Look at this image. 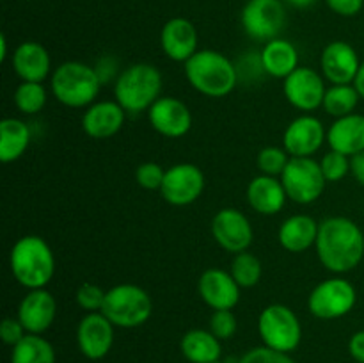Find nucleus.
Segmentation results:
<instances>
[{
    "label": "nucleus",
    "instance_id": "1",
    "mask_svg": "<svg viewBox=\"0 0 364 363\" xmlns=\"http://www.w3.org/2000/svg\"><path fill=\"white\" fill-rule=\"evenodd\" d=\"M315 248L327 270L336 274L350 273L364 256V233L348 217H327L318 226Z\"/></svg>",
    "mask_w": 364,
    "mask_h": 363
},
{
    "label": "nucleus",
    "instance_id": "2",
    "mask_svg": "<svg viewBox=\"0 0 364 363\" xmlns=\"http://www.w3.org/2000/svg\"><path fill=\"white\" fill-rule=\"evenodd\" d=\"M11 273L21 287L45 288L55 274V256L48 242L39 235L18 238L11 249Z\"/></svg>",
    "mask_w": 364,
    "mask_h": 363
},
{
    "label": "nucleus",
    "instance_id": "3",
    "mask_svg": "<svg viewBox=\"0 0 364 363\" xmlns=\"http://www.w3.org/2000/svg\"><path fill=\"white\" fill-rule=\"evenodd\" d=\"M185 75L196 91L210 98L228 96L238 82L235 64L217 50H198L185 63Z\"/></svg>",
    "mask_w": 364,
    "mask_h": 363
},
{
    "label": "nucleus",
    "instance_id": "4",
    "mask_svg": "<svg viewBox=\"0 0 364 363\" xmlns=\"http://www.w3.org/2000/svg\"><path fill=\"white\" fill-rule=\"evenodd\" d=\"M102 84L98 70L80 60H68L57 66L50 80L53 96L63 105L73 107V109L92 105L102 89Z\"/></svg>",
    "mask_w": 364,
    "mask_h": 363
},
{
    "label": "nucleus",
    "instance_id": "5",
    "mask_svg": "<svg viewBox=\"0 0 364 363\" xmlns=\"http://www.w3.org/2000/svg\"><path fill=\"white\" fill-rule=\"evenodd\" d=\"M162 91V73L149 63H135L121 71L114 84L116 102L127 110V114H139L149 110V107L160 98Z\"/></svg>",
    "mask_w": 364,
    "mask_h": 363
},
{
    "label": "nucleus",
    "instance_id": "6",
    "mask_svg": "<svg viewBox=\"0 0 364 363\" xmlns=\"http://www.w3.org/2000/svg\"><path fill=\"white\" fill-rule=\"evenodd\" d=\"M153 301L134 283H121L107 290L102 313L117 327H139L151 317Z\"/></svg>",
    "mask_w": 364,
    "mask_h": 363
},
{
    "label": "nucleus",
    "instance_id": "7",
    "mask_svg": "<svg viewBox=\"0 0 364 363\" xmlns=\"http://www.w3.org/2000/svg\"><path fill=\"white\" fill-rule=\"evenodd\" d=\"M258 331L267 347L281 352L297 349L302 338V327L297 313L279 302L263 308L258 319Z\"/></svg>",
    "mask_w": 364,
    "mask_h": 363
},
{
    "label": "nucleus",
    "instance_id": "8",
    "mask_svg": "<svg viewBox=\"0 0 364 363\" xmlns=\"http://www.w3.org/2000/svg\"><path fill=\"white\" fill-rule=\"evenodd\" d=\"M281 182L288 199L299 205H309L316 201L326 191V177L320 162L313 157H291L281 174Z\"/></svg>",
    "mask_w": 364,
    "mask_h": 363
},
{
    "label": "nucleus",
    "instance_id": "9",
    "mask_svg": "<svg viewBox=\"0 0 364 363\" xmlns=\"http://www.w3.org/2000/svg\"><path fill=\"white\" fill-rule=\"evenodd\" d=\"M355 302L358 292L354 285L343 278H331L313 288L308 298V308L316 319L333 320L350 313Z\"/></svg>",
    "mask_w": 364,
    "mask_h": 363
},
{
    "label": "nucleus",
    "instance_id": "10",
    "mask_svg": "<svg viewBox=\"0 0 364 363\" xmlns=\"http://www.w3.org/2000/svg\"><path fill=\"white\" fill-rule=\"evenodd\" d=\"M242 27L249 38L269 43L279 38L287 25L283 0H247L240 13Z\"/></svg>",
    "mask_w": 364,
    "mask_h": 363
},
{
    "label": "nucleus",
    "instance_id": "11",
    "mask_svg": "<svg viewBox=\"0 0 364 363\" xmlns=\"http://www.w3.org/2000/svg\"><path fill=\"white\" fill-rule=\"evenodd\" d=\"M205 191V174L196 164L181 162L166 169L160 194L174 206H187L201 198Z\"/></svg>",
    "mask_w": 364,
    "mask_h": 363
},
{
    "label": "nucleus",
    "instance_id": "12",
    "mask_svg": "<svg viewBox=\"0 0 364 363\" xmlns=\"http://www.w3.org/2000/svg\"><path fill=\"white\" fill-rule=\"evenodd\" d=\"M283 91L295 109L311 112L322 107L327 91L326 78L313 68L299 66L294 73L284 78Z\"/></svg>",
    "mask_w": 364,
    "mask_h": 363
},
{
    "label": "nucleus",
    "instance_id": "13",
    "mask_svg": "<svg viewBox=\"0 0 364 363\" xmlns=\"http://www.w3.org/2000/svg\"><path fill=\"white\" fill-rule=\"evenodd\" d=\"M212 235L220 248L235 255L247 251L255 238L251 221L237 209H220L213 216Z\"/></svg>",
    "mask_w": 364,
    "mask_h": 363
},
{
    "label": "nucleus",
    "instance_id": "14",
    "mask_svg": "<svg viewBox=\"0 0 364 363\" xmlns=\"http://www.w3.org/2000/svg\"><path fill=\"white\" fill-rule=\"evenodd\" d=\"M153 130L169 139H180L192 128L191 109L174 96H160L148 110Z\"/></svg>",
    "mask_w": 364,
    "mask_h": 363
},
{
    "label": "nucleus",
    "instance_id": "15",
    "mask_svg": "<svg viewBox=\"0 0 364 363\" xmlns=\"http://www.w3.org/2000/svg\"><path fill=\"white\" fill-rule=\"evenodd\" d=\"M326 139L327 132L322 121L311 114H302L287 127L283 144L290 157H313Z\"/></svg>",
    "mask_w": 364,
    "mask_h": 363
},
{
    "label": "nucleus",
    "instance_id": "16",
    "mask_svg": "<svg viewBox=\"0 0 364 363\" xmlns=\"http://www.w3.org/2000/svg\"><path fill=\"white\" fill-rule=\"evenodd\" d=\"M114 324L102 312H91L80 320L77 342L82 354L89 359H102L114 344Z\"/></svg>",
    "mask_w": 364,
    "mask_h": 363
},
{
    "label": "nucleus",
    "instance_id": "17",
    "mask_svg": "<svg viewBox=\"0 0 364 363\" xmlns=\"http://www.w3.org/2000/svg\"><path fill=\"white\" fill-rule=\"evenodd\" d=\"M320 68L323 78L331 84H354L361 60L354 46L345 41H333L323 48Z\"/></svg>",
    "mask_w": 364,
    "mask_h": 363
},
{
    "label": "nucleus",
    "instance_id": "18",
    "mask_svg": "<svg viewBox=\"0 0 364 363\" xmlns=\"http://www.w3.org/2000/svg\"><path fill=\"white\" fill-rule=\"evenodd\" d=\"M203 301L212 310H233L240 301V285L224 269H206L198 281Z\"/></svg>",
    "mask_w": 364,
    "mask_h": 363
},
{
    "label": "nucleus",
    "instance_id": "19",
    "mask_svg": "<svg viewBox=\"0 0 364 363\" xmlns=\"http://www.w3.org/2000/svg\"><path fill=\"white\" fill-rule=\"evenodd\" d=\"M160 45H162L164 53L171 60L187 63L199 50L198 28L187 18H171L160 32Z\"/></svg>",
    "mask_w": 364,
    "mask_h": 363
},
{
    "label": "nucleus",
    "instance_id": "20",
    "mask_svg": "<svg viewBox=\"0 0 364 363\" xmlns=\"http://www.w3.org/2000/svg\"><path fill=\"white\" fill-rule=\"evenodd\" d=\"M57 317V301L46 288H34L21 299L18 319L27 333L41 335L48 330Z\"/></svg>",
    "mask_w": 364,
    "mask_h": 363
},
{
    "label": "nucleus",
    "instance_id": "21",
    "mask_svg": "<svg viewBox=\"0 0 364 363\" xmlns=\"http://www.w3.org/2000/svg\"><path fill=\"white\" fill-rule=\"evenodd\" d=\"M127 110L117 102H96L85 109L82 116V128L92 139H109L123 128Z\"/></svg>",
    "mask_w": 364,
    "mask_h": 363
},
{
    "label": "nucleus",
    "instance_id": "22",
    "mask_svg": "<svg viewBox=\"0 0 364 363\" xmlns=\"http://www.w3.org/2000/svg\"><path fill=\"white\" fill-rule=\"evenodd\" d=\"M13 70L23 82H43L52 70L50 53L41 43L23 41L13 53Z\"/></svg>",
    "mask_w": 364,
    "mask_h": 363
},
{
    "label": "nucleus",
    "instance_id": "23",
    "mask_svg": "<svg viewBox=\"0 0 364 363\" xmlns=\"http://www.w3.org/2000/svg\"><path fill=\"white\" fill-rule=\"evenodd\" d=\"M288 196L283 187V182L277 177L259 174L255 177L247 185V201L252 210L263 216H274L283 210Z\"/></svg>",
    "mask_w": 364,
    "mask_h": 363
},
{
    "label": "nucleus",
    "instance_id": "24",
    "mask_svg": "<svg viewBox=\"0 0 364 363\" xmlns=\"http://www.w3.org/2000/svg\"><path fill=\"white\" fill-rule=\"evenodd\" d=\"M327 142L331 149L354 157L364 152V116L363 114H348L338 117L327 130Z\"/></svg>",
    "mask_w": 364,
    "mask_h": 363
},
{
    "label": "nucleus",
    "instance_id": "25",
    "mask_svg": "<svg viewBox=\"0 0 364 363\" xmlns=\"http://www.w3.org/2000/svg\"><path fill=\"white\" fill-rule=\"evenodd\" d=\"M318 226L320 223H316V221L313 219L311 216H308V214H295V216L288 217V219L281 224L279 231H277V238H279V244L283 246L287 251H308L311 246L316 244Z\"/></svg>",
    "mask_w": 364,
    "mask_h": 363
},
{
    "label": "nucleus",
    "instance_id": "26",
    "mask_svg": "<svg viewBox=\"0 0 364 363\" xmlns=\"http://www.w3.org/2000/svg\"><path fill=\"white\" fill-rule=\"evenodd\" d=\"M259 63L265 73L274 78H287L299 68V52L288 39L276 38L265 43L259 56Z\"/></svg>",
    "mask_w": 364,
    "mask_h": 363
},
{
    "label": "nucleus",
    "instance_id": "27",
    "mask_svg": "<svg viewBox=\"0 0 364 363\" xmlns=\"http://www.w3.org/2000/svg\"><path fill=\"white\" fill-rule=\"evenodd\" d=\"M31 144V128L18 117H4L0 121V160L14 162L27 152Z\"/></svg>",
    "mask_w": 364,
    "mask_h": 363
},
{
    "label": "nucleus",
    "instance_id": "28",
    "mask_svg": "<svg viewBox=\"0 0 364 363\" xmlns=\"http://www.w3.org/2000/svg\"><path fill=\"white\" fill-rule=\"evenodd\" d=\"M181 352L192 363H215L220 358V342L212 331L191 330L181 338Z\"/></svg>",
    "mask_w": 364,
    "mask_h": 363
},
{
    "label": "nucleus",
    "instance_id": "29",
    "mask_svg": "<svg viewBox=\"0 0 364 363\" xmlns=\"http://www.w3.org/2000/svg\"><path fill=\"white\" fill-rule=\"evenodd\" d=\"M11 363H55V351L41 335L27 333L13 347Z\"/></svg>",
    "mask_w": 364,
    "mask_h": 363
},
{
    "label": "nucleus",
    "instance_id": "30",
    "mask_svg": "<svg viewBox=\"0 0 364 363\" xmlns=\"http://www.w3.org/2000/svg\"><path fill=\"white\" fill-rule=\"evenodd\" d=\"M359 100H361V96H359L354 84H331V88H327L326 96H323L322 107L327 114L338 120V117L354 114Z\"/></svg>",
    "mask_w": 364,
    "mask_h": 363
},
{
    "label": "nucleus",
    "instance_id": "31",
    "mask_svg": "<svg viewBox=\"0 0 364 363\" xmlns=\"http://www.w3.org/2000/svg\"><path fill=\"white\" fill-rule=\"evenodd\" d=\"M230 273L235 278V281L240 285V288H251L262 280L263 267L258 256L249 251H242L235 255Z\"/></svg>",
    "mask_w": 364,
    "mask_h": 363
},
{
    "label": "nucleus",
    "instance_id": "32",
    "mask_svg": "<svg viewBox=\"0 0 364 363\" xmlns=\"http://www.w3.org/2000/svg\"><path fill=\"white\" fill-rule=\"evenodd\" d=\"M46 89L41 82H21L14 91V103L18 110L23 114H38L41 112L43 107L46 105Z\"/></svg>",
    "mask_w": 364,
    "mask_h": 363
},
{
    "label": "nucleus",
    "instance_id": "33",
    "mask_svg": "<svg viewBox=\"0 0 364 363\" xmlns=\"http://www.w3.org/2000/svg\"><path fill=\"white\" fill-rule=\"evenodd\" d=\"M291 157L288 152L279 146H267V148L259 149L258 157H256V164H258L262 174H269V177H281L284 167L288 166Z\"/></svg>",
    "mask_w": 364,
    "mask_h": 363
},
{
    "label": "nucleus",
    "instance_id": "34",
    "mask_svg": "<svg viewBox=\"0 0 364 363\" xmlns=\"http://www.w3.org/2000/svg\"><path fill=\"white\" fill-rule=\"evenodd\" d=\"M320 167H322V173L327 182H340L350 171V157L343 155L336 149H329L320 160Z\"/></svg>",
    "mask_w": 364,
    "mask_h": 363
},
{
    "label": "nucleus",
    "instance_id": "35",
    "mask_svg": "<svg viewBox=\"0 0 364 363\" xmlns=\"http://www.w3.org/2000/svg\"><path fill=\"white\" fill-rule=\"evenodd\" d=\"M105 294L100 285L91 283V281H85L78 287L77 290V302L82 310H85L87 313L91 312H102L103 302H105Z\"/></svg>",
    "mask_w": 364,
    "mask_h": 363
},
{
    "label": "nucleus",
    "instance_id": "36",
    "mask_svg": "<svg viewBox=\"0 0 364 363\" xmlns=\"http://www.w3.org/2000/svg\"><path fill=\"white\" fill-rule=\"evenodd\" d=\"M237 317L231 310H213L210 317V331L215 335L219 340H228L237 333Z\"/></svg>",
    "mask_w": 364,
    "mask_h": 363
},
{
    "label": "nucleus",
    "instance_id": "37",
    "mask_svg": "<svg viewBox=\"0 0 364 363\" xmlns=\"http://www.w3.org/2000/svg\"><path fill=\"white\" fill-rule=\"evenodd\" d=\"M166 177V169L156 162H144L135 171V180L146 191H160Z\"/></svg>",
    "mask_w": 364,
    "mask_h": 363
},
{
    "label": "nucleus",
    "instance_id": "38",
    "mask_svg": "<svg viewBox=\"0 0 364 363\" xmlns=\"http://www.w3.org/2000/svg\"><path fill=\"white\" fill-rule=\"evenodd\" d=\"M238 363H295V362L288 356V352L276 351V349H270L265 345V347H256V349H251L249 352H245Z\"/></svg>",
    "mask_w": 364,
    "mask_h": 363
},
{
    "label": "nucleus",
    "instance_id": "39",
    "mask_svg": "<svg viewBox=\"0 0 364 363\" xmlns=\"http://www.w3.org/2000/svg\"><path fill=\"white\" fill-rule=\"evenodd\" d=\"M27 335V330L23 327V324L20 322V319H14V317H7L0 324V337L6 342L7 345H16L18 342H21Z\"/></svg>",
    "mask_w": 364,
    "mask_h": 363
},
{
    "label": "nucleus",
    "instance_id": "40",
    "mask_svg": "<svg viewBox=\"0 0 364 363\" xmlns=\"http://www.w3.org/2000/svg\"><path fill=\"white\" fill-rule=\"evenodd\" d=\"M329 9L340 16H355L361 13L364 0H326Z\"/></svg>",
    "mask_w": 364,
    "mask_h": 363
},
{
    "label": "nucleus",
    "instance_id": "41",
    "mask_svg": "<svg viewBox=\"0 0 364 363\" xmlns=\"http://www.w3.org/2000/svg\"><path fill=\"white\" fill-rule=\"evenodd\" d=\"M348 351L355 362L364 363V330L352 335L350 342H348Z\"/></svg>",
    "mask_w": 364,
    "mask_h": 363
},
{
    "label": "nucleus",
    "instance_id": "42",
    "mask_svg": "<svg viewBox=\"0 0 364 363\" xmlns=\"http://www.w3.org/2000/svg\"><path fill=\"white\" fill-rule=\"evenodd\" d=\"M350 173L364 187V152L350 157Z\"/></svg>",
    "mask_w": 364,
    "mask_h": 363
},
{
    "label": "nucleus",
    "instance_id": "43",
    "mask_svg": "<svg viewBox=\"0 0 364 363\" xmlns=\"http://www.w3.org/2000/svg\"><path fill=\"white\" fill-rule=\"evenodd\" d=\"M283 2H287L288 6L295 7V9H308V7L315 6L318 0H283Z\"/></svg>",
    "mask_w": 364,
    "mask_h": 363
},
{
    "label": "nucleus",
    "instance_id": "44",
    "mask_svg": "<svg viewBox=\"0 0 364 363\" xmlns=\"http://www.w3.org/2000/svg\"><path fill=\"white\" fill-rule=\"evenodd\" d=\"M354 85H355V89H358L359 96L364 100V63H361V68H359V73H358V77H355Z\"/></svg>",
    "mask_w": 364,
    "mask_h": 363
},
{
    "label": "nucleus",
    "instance_id": "45",
    "mask_svg": "<svg viewBox=\"0 0 364 363\" xmlns=\"http://www.w3.org/2000/svg\"><path fill=\"white\" fill-rule=\"evenodd\" d=\"M7 57V39L6 36H0V60H6Z\"/></svg>",
    "mask_w": 364,
    "mask_h": 363
},
{
    "label": "nucleus",
    "instance_id": "46",
    "mask_svg": "<svg viewBox=\"0 0 364 363\" xmlns=\"http://www.w3.org/2000/svg\"><path fill=\"white\" fill-rule=\"evenodd\" d=\"M215 363H219V362H215Z\"/></svg>",
    "mask_w": 364,
    "mask_h": 363
}]
</instances>
